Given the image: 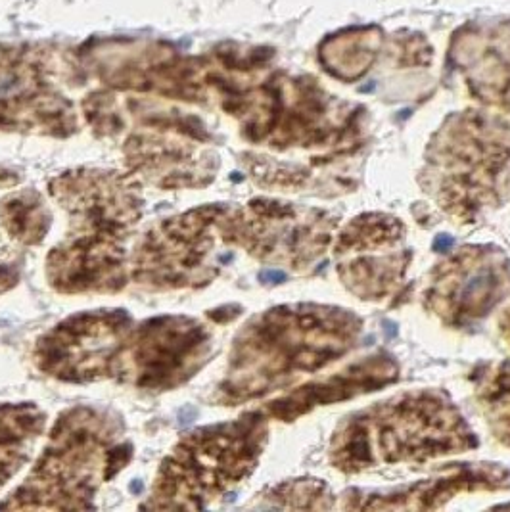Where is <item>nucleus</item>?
I'll use <instances>...</instances> for the list:
<instances>
[{
    "label": "nucleus",
    "mask_w": 510,
    "mask_h": 512,
    "mask_svg": "<svg viewBox=\"0 0 510 512\" xmlns=\"http://www.w3.org/2000/svg\"><path fill=\"white\" fill-rule=\"evenodd\" d=\"M70 211L71 233L48 256V280L64 294L116 292L125 284V244L142 215L135 179L85 169L50 183Z\"/></svg>",
    "instance_id": "f257e3e1"
},
{
    "label": "nucleus",
    "mask_w": 510,
    "mask_h": 512,
    "mask_svg": "<svg viewBox=\"0 0 510 512\" xmlns=\"http://www.w3.org/2000/svg\"><path fill=\"white\" fill-rule=\"evenodd\" d=\"M131 336L127 311H93L71 317L43 336L35 361L43 373L66 382L114 376Z\"/></svg>",
    "instance_id": "423d86ee"
},
{
    "label": "nucleus",
    "mask_w": 510,
    "mask_h": 512,
    "mask_svg": "<svg viewBox=\"0 0 510 512\" xmlns=\"http://www.w3.org/2000/svg\"><path fill=\"white\" fill-rule=\"evenodd\" d=\"M493 256L482 257V265H472L474 269H451L447 279L438 286H449L451 315H484L487 307L497 302V292L505 286V267H497Z\"/></svg>",
    "instance_id": "9d476101"
},
{
    "label": "nucleus",
    "mask_w": 510,
    "mask_h": 512,
    "mask_svg": "<svg viewBox=\"0 0 510 512\" xmlns=\"http://www.w3.org/2000/svg\"><path fill=\"white\" fill-rule=\"evenodd\" d=\"M349 426L376 436L338 434L334 461L338 468L349 470L367 465L372 447L382 461L394 463L453 453L474 443L453 407L430 394L384 403V407L355 417Z\"/></svg>",
    "instance_id": "39448f33"
},
{
    "label": "nucleus",
    "mask_w": 510,
    "mask_h": 512,
    "mask_svg": "<svg viewBox=\"0 0 510 512\" xmlns=\"http://www.w3.org/2000/svg\"><path fill=\"white\" fill-rule=\"evenodd\" d=\"M0 217L12 238L25 244L41 242L48 231V213L35 192H22L6 198L0 208Z\"/></svg>",
    "instance_id": "9b49d317"
},
{
    "label": "nucleus",
    "mask_w": 510,
    "mask_h": 512,
    "mask_svg": "<svg viewBox=\"0 0 510 512\" xmlns=\"http://www.w3.org/2000/svg\"><path fill=\"white\" fill-rule=\"evenodd\" d=\"M121 432V420L108 411H66L31 476L0 509H91L100 482L131 457V447L119 443Z\"/></svg>",
    "instance_id": "7ed1b4c3"
},
{
    "label": "nucleus",
    "mask_w": 510,
    "mask_h": 512,
    "mask_svg": "<svg viewBox=\"0 0 510 512\" xmlns=\"http://www.w3.org/2000/svg\"><path fill=\"white\" fill-rule=\"evenodd\" d=\"M208 330L188 317H160L131 332L117 374L146 390H169L200 369Z\"/></svg>",
    "instance_id": "6e6552de"
},
{
    "label": "nucleus",
    "mask_w": 510,
    "mask_h": 512,
    "mask_svg": "<svg viewBox=\"0 0 510 512\" xmlns=\"http://www.w3.org/2000/svg\"><path fill=\"white\" fill-rule=\"evenodd\" d=\"M265 440L267 424L255 413L188 434L163 461L144 509L206 507L254 470Z\"/></svg>",
    "instance_id": "20e7f679"
},
{
    "label": "nucleus",
    "mask_w": 510,
    "mask_h": 512,
    "mask_svg": "<svg viewBox=\"0 0 510 512\" xmlns=\"http://www.w3.org/2000/svg\"><path fill=\"white\" fill-rule=\"evenodd\" d=\"M47 424L33 403L0 405V488L29 461Z\"/></svg>",
    "instance_id": "1a4fd4ad"
},
{
    "label": "nucleus",
    "mask_w": 510,
    "mask_h": 512,
    "mask_svg": "<svg viewBox=\"0 0 510 512\" xmlns=\"http://www.w3.org/2000/svg\"><path fill=\"white\" fill-rule=\"evenodd\" d=\"M357 326L359 321L338 309H273L238 336L221 390L231 399H250L269 392L280 378L315 371L349 348Z\"/></svg>",
    "instance_id": "f03ea898"
},
{
    "label": "nucleus",
    "mask_w": 510,
    "mask_h": 512,
    "mask_svg": "<svg viewBox=\"0 0 510 512\" xmlns=\"http://www.w3.org/2000/svg\"><path fill=\"white\" fill-rule=\"evenodd\" d=\"M225 208L209 206L165 219L144 236L135 254V279L146 286L181 288L208 282V259Z\"/></svg>",
    "instance_id": "0eeeda50"
}]
</instances>
